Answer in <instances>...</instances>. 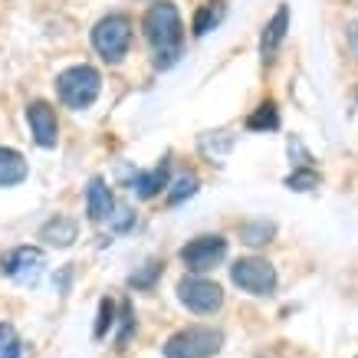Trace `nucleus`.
I'll return each instance as SVG.
<instances>
[{"label":"nucleus","instance_id":"nucleus-1","mask_svg":"<svg viewBox=\"0 0 358 358\" xmlns=\"http://www.w3.org/2000/svg\"><path fill=\"white\" fill-rule=\"evenodd\" d=\"M145 36L152 43V53H155V69H171L178 59H181V43H185V20L181 13L174 7L171 0H158L148 7L145 13Z\"/></svg>","mask_w":358,"mask_h":358},{"label":"nucleus","instance_id":"nucleus-2","mask_svg":"<svg viewBox=\"0 0 358 358\" xmlns=\"http://www.w3.org/2000/svg\"><path fill=\"white\" fill-rule=\"evenodd\" d=\"M99 92H102V76H99L96 66L89 63L69 66V69H63L56 76V96H59V102L66 109H76V112L89 109L99 99Z\"/></svg>","mask_w":358,"mask_h":358},{"label":"nucleus","instance_id":"nucleus-3","mask_svg":"<svg viewBox=\"0 0 358 358\" xmlns=\"http://www.w3.org/2000/svg\"><path fill=\"white\" fill-rule=\"evenodd\" d=\"M224 348V332L214 326H187L178 329L162 345L164 358H210Z\"/></svg>","mask_w":358,"mask_h":358},{"label":"nucleus","instance_id":"nucleus-4","mask_svg":"<svg viewBox=\"0 0 358 358\" xmlns=\"http://www.w3.org/2000/svg\"><path fill=\"white\" fill-rule=\"evenodd\" d=\"M92 46L106 63H122L131 46V20L125 13H109L92 27Z\"/></svg>","mask_w":358,"mask_h":358},{"label":"nucleus","instance_id":"nucleus-5","mask_svg":"<svg viewBox=\"0 0 358 358\" xmlns=\"http://www.w3.org/2000/svg\"><path fill=\"white\" fill-rule=\"evenodd\" d=\"M230 280L250 296H273L280 276H276V266L263 257H240L230 266Z\"/></svg>","mask_w":358,"mask_h":358},{"label":"nucleus","instance_id":"nucleus-6","mask_svg":"<svg viewBox=\"0 0 358 358\" xmlns=\"http://www.w3.org/2000/svg\"><path fill=\"white\" fill-rule=\"evenodd\" d=\"M46 270V257L40 247H13L0 257V273L20 286H36Z\"/></svg>","mask_w":358,"mask_h":358},{"label":"nucleus","instance_id":"nucleus-7","mask_svg":"<svg viewBox=\"0 0 358 358\" xmlns=\"http://www.w3.org/2000/svg\"><path fill=\"white\" fill-rule=\"evenodd\" d=\"M224 257H227V237H220V234H204V237L187 240L181 247V263L194 276L210 273L217 263H224Z\"/></svg>","mask_w":358,"mask_h":358},{"label":"nucleus","instance_id":"nucleus-8","mask_svg":"<svg viewBox=\"0 0 358 358\" xmlns=\"http://www.w3.org/2000/svg\"><path fill=\"white\" fill-rule=\"evenodd\" d=\"M178 299L197 315H214L224 306V289L214 280H204V276H185L178 282Z\"/></svg>","mask_w":358,"mask_h":358},{"label":"nucleus","instance_id":"nucleus-9","mask_svg":"<svg viewBox=\"0 0 358 358\" xmlns=\"http://www.w3.org/2000/svg\"><path fill=\"white\" fill-rule=\"evenodd\" d=\"M27 122H30V135L40 148H56L59 141V122H56V112L50 102L36 99L27 106Z\"/></svg>","mask_w":358,"mask_h":358},{"label":"nucleus","instance_id":"nucleus-10","mask_svg":"<svg viewBox=\"0 0 358 358\" xmlns=\"http://www.w3.org/2000/svg\"><path fill=\"white\" fill-rule=\"evenodd\" d=\"M286 33H289V7H286V3H280V7H276V13L266 20V27H263V33H260V59H263V66L276 63L280 46H282V40H286Z\"/></svg>","mask_w":358,"mask_h":358},{"label":"nucleus","instance_id":"nucleus-11","mask_svg":"<svg viewBox=\"0 0 358 358\" xmlns=\"http://www.w3.org/2000/svg\"><path fill=\"white\" fill-rule=\"evenodd\" d=\"M171 162L168 158H162V164H155V168H148V171H135L129 178V191L135 197H141V201H152V197H158L162 191H168V185H171Z\"/></svg>","mask_w":358,"mask_h":358},{"label":"nucleus","instance_id":"nucleus-12","mask_svg":"<svg viewBox=\"0 0 358 358\" xmlns=\"http://www.w3.org/2000/svg\"><path fill=\"white\" fill-rule=\"evenodd\" d=\"M86 214L92 224H102V220H112L115 214V197H112V187L106 185V178H89L86 187Z\"/></svg>","mask_w":358,"mask_h":358},{"label":"nucleus","instance_id":"nucleus-13","mask_svg":"<svg viewBox=\"0 0 358 358\" xmlns=\"http://www.w3.org/2000/svg\"><path fill=\"white\" fill-rule=\"evenodd\" d=\"M79 237V224L73 217H63V214H56V217H50L40 227V240L43 243H50V247L56 250H66V247H73Z\"/></svg>","mask_w":358,"mask_h":358},{"label":"nucleus","instance_id":"nucleus-14","mask_svg":"<svg viewBox=\"0 0 358 358\" xmlns=\"http://www.w3.org/2000/svg\"><path fill=\"white\" fill-rule=\"evenodd\" d=\"M30 174V164L17 148H3L0 145V187H17L27 181Z\"/></svg>","mask_w":358,"mask_h":358},{"label":"nucleus","instance_id":"nucleus-15","mask_svg":"<svg viewBox=\"0 0 358 358\" xmlns=\"http://www.w3.org/2000/svg\"><path fill=\"white\" fill-rule=\"evenodd\" d=\"M224 13H227V7H224V0H207L204 7H197L194 23H191V30H194V36H207V33H210L220 20H224Z\"/></svg>","mask_w":358,"mask_h":358},{"label":"nucleus","instance_id":"nucleus-16","mask_svg":"<svg viewBox=\"0 0 358 358\" xmlns=\"http://www.w3.org/2000/svg\"><path fill=\"white\" fill-rule=\"evenodd\" d=\"M273 237H276V224L273 220H247V224H240V240L247 247H263Z\"/></svg>","mask_w":358,"mask_h":358},{"label":"nucleus","instance_id":"nucleus-17","mask_svg":"<svg viewBox=\"0 0 358 358\" xmlns=\"http://www.w3.org/2000/svg\"><path fill=\"white\" fill-rule=\"evenodd\" d=\"M247 129L250 131H276L280 129V109H276V102H263V106H257V112H250Z\"/></svg>","mask_w":358,"mask_h":358},{"label":"nucleus","instance_id":"nucleus-18","mask_svg":"<svg viewBox=\"0 0 358 358\" xmlns=\"http://www.w3.org/2000/svg\"><path fill=\"white\" fill-rule=\"evenodd\" d=\"M197 187H201V181H197V174H181L178 181H171L168 185V204L178 207L181 201H187V197L197 194Z\"/></svg>","mask_w":358,"mask_h":358},{"label":"nucleus","instance_id":"nucleus-19","mask_svg":"<svg viewBox=\"0 0 358 358\" xmlns=\"http://www.w3.org/2000/svg\"><path fill=\"white\" fill-rule=\"evenodd\" d=\"M282 185L289 187V191H313V187L322 185V174L315 171V168H296L293 174H286Z\"/></svg>","mask_w":358,"mask_h":358},{"label":"nucleus","instance_id":"nucleus-20","mask_svg":"<svg viewBox=\"0 0 358 358\" xmlns=\"http://www.w3.org/2000/svg\"><path fill=\"white\" fill-rule=\"evenodd\" d=\"M23 355V342L17 336V329L10 322H0V358H20Z\"/></svg>","mask_w":358,"mask_h":358},{"label":"nucleus","instance_id":"nucleus-21","mask_svg":"<svg viewBox=\"0 0 358 358\" xmlns=\"http://www.w3.org/2000/svg\"><path fill=\"white\" fill-rule=\"evenodd\" d=\"M158 273H162V263H145L138 273L129 276V286H135V289H152L155 280H158Z\"/></svg>","mask_w":358,"mask_h":358},{"label":"nucleus","instance_id":"nucleus-22","mask_svg":"<svg viewBox=\"0 0 358 358\" xmlns=\"http://www.w3.org/2000/svg\"><path fill=\"white\" fill-rule=\"evenodd\" d=\"M112 326H115V303H112V299H102V303H99V319H96V338H106Z\"/></svg>","mask_w":358,"mask_h":358},{"label":"nucleus","instance_id":"nucleus-23","mask_svg":"<svg viewBox=\"0 0 358 358\" xmlns=\"http://www.w3.org/2000/svg\"><path fill=\"white\" fill-rule=\"evenodd\" d=\"M348 50L355 53V59H358V20L348 27Z\"/></svg>","mask_w":358,"mask_h":358},{"label":"nucleus","instance_id":"nucleus-24","mask_svg":"<svg viewBox=\"0 0 358 358\" xmlns=\"http://www.w3.org/2000/svg\"><path fill=\"white\" fill-rule=\"evenodd\" d=\"M355 102H358V89H355Z\"/></svg>","mask_w":358,"mask_h":358}]
</instances>
